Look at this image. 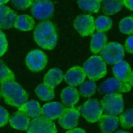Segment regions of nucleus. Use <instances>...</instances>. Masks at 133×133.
I'll use <instances>...</instances> for the list:
<instances>
[{
	"mask_svg": "<svg viewBox=\"0 0 133 133\" xmlns=\"http://www.w3.org/2000/svg\"><path fill=\"white\" fill-rule=\"evenodd\" d=\"M103 111L105 114L117 116L121 114L124 109V101L121 94H108L100 101Z\"/></svg>",
	"mask_w": 133,
	"mask_h": 133,
	"instance_id": "4",
	"label": "nucleus"
},
{
	"mask_svg": "<svg viewBox=\"0 0 133 133\" xmlns=\"http://www.w3.org/2000/svg\"><path fill=\"white\" fill-rule=\"evenodd\" d=\"M80 117V112L78 109L75 107L65 108L61 116L59 118V123L62 128L64 129H72L77 127L78 119Z\"/></svg>",
	"mask_w": 133,
	"mask_h": 133,
	"instance_id": "13",
	"label": "nucleus"
},
{
	"mask_svg": "<svg viewBox=\"0 0 133 133\" xmlns=\"http://www.w3.org/2000/svg\"><path fill=\"white\" fill-rule=\"evenodd\" d=\"M83 70L90 80L96 81L103 78L107 74L106 63L100 56H93L83 65Z\"/></svg>",
	"mask_w": 133,
	"mask_h": 133,
	"instance_id": "3",
	"label": "nucleus"
},
{
	"mask_svg": "<svg viewBox=\"0 0 133 133\" xmlns=\"http://www.w3.org/2000/svg\"><path fill=\"white\" fill-rule=\"evenodd\" d=\"M124 50H126L128 53L133 52V36L130 35L126 40L125 43V48Z\"/></svg>",
	"mask_w": 133,
	"mask_h": 133,
	"instance_id": "35",
	"label": "nucleus"
},
{
	"mask_svg": "<svg viewBox=\"0 0 133 133\" xmlns=\"http://www.w3.org/2000/svg\"><path fill=\"white\" fill-rule=\"evenodd\" d=\"M8 3V0H0V6L4 5L5 3Z\"/></svg>",
	"mask_w": 133,
	"mask_h": 133,
	"instance_id": "38",
	"label": "nucleus"
},
{
	"mask_svg": "<svg viewBox=\"0 0 133 133\" xmlns=\"http://www.w3.org/2000/svg\"><path fill=\"white\" fill-rule=\"evenodd\" d=\"M78 110L80 114H82L90 123L98 122L103 114L100 102L96 99H90L86 101L82 105L78 108Z\"/></svg>",
	"mask_w": 133,
	"mask_h": 133,
	"instance_id": "6",
	"label": "nucleus"
},
{
	"mask_svg": "<svg viewBox=\"0 0 133 133\" xmlns=\"http://www.w3.org/2000/svg\"><path fill=\"white\" fill-rule=\"evenodd\" d=\"M57 128L50 119L40 116L31 121L27 133H57Z\"/></svg>",
	"mask_w": 133,
	"mask_h": 133,
	"instance_id": "8",
	"label": "nucleus"
},
{
	"mask_svg": "<svg viewBox=\"0 0 133 133\" xmlns=\"http://www.w3.org/2000/svg\"><path fill=\"white\" fill-rule=\"evenodd\" d=\"M64 109L65 107L59 102H49L41 107V114L48 119L56 120L59 118Z\"/></svg>",
	"mask_w": 133,
	"mask_h": 133,
	"instance_id": "15",
	"label": "nucleus"
},
{
	"mask_svg": "<svg viewBox=\"0 0 133 133\" xmlns=\"http://www.w3.org/2000/svg\"><path fill=\"white\" fill-rule=\"evenodd\" d=\"M113 22L112 20L108 16H98L95 21V26L98 32H106L109 30L112 27Z\"/></svg>",
	"mask_w": 133,
	"mask_h": 133,
	"instance_id": "27",
	"label": "nucleus"
},
{
	"mask_svg": "<svg viewBox=\"0 0 133 133\" xmlns=\"http://www.w3.org/2000/svg\"><path fill=\"white\" fill-rule=\"evenodd\" d=\"M100 0H79L78 6L82 10L90 13H96L99 11L101 5Z\"/></svg>",
	"mask_w": 133,
	"mask_h": 133,
	"instance_id": "25",
	"label": "nucleus"
},
{
	"mask_svg": "<svg viewBox=\"0 0 133 133\" xmlns=\"http://www.w3.org/2000/svg\"><path fill=\"white\" fill-rule=\"evenodd\" d=\"M113 73L115 78L132 87L133 74L131 68L126 61H121L113 67Z\"/></svg>",
	"mask_w": 133,
	"mask_h": 133,
	"instance_id": "12",
	"label": "nucleus"
},
{
	"mask_svg": "<svg viewBox=\"0 0 133 133\" xmlns=\"http://www.w3.org/2000/svg\"><path fill=\"white\" fill-rule=\"evenodd\" d=\"M61 99L64 105L67 107H73L79 101L80 95L76 88L68 86L62 91Z\"/></svg>",
	"mask_w": 133,
	"mask_h": 133,
	"instance_id": "18",
	"label": "nucleus"
},
{
	"mask_svg": "<svg viewBox=\"0 0 133 133\" xmlns=\"http://www.w3.org/2000/svg\"><path fill=\"white\" fill-rule=\"evenodd\" d=\"M18 111L25 114L29 118H37L41 115V107L39 104L34 100L26 102L18 109Z\"/></svg>",
	"mask_w": 133,
	"mask_h": 133,
	"instance_id": "21",
	"label": "nucleus"
},
{
	"mask_svg": "<svg viewBox=\"0 0 133 133\" xmlns=\"http://www.w3.org/2000/svg\"><path fill=\"white\" fill-rule=\"evenodd\" d=\"M132 87L120 82L115 78H110L105 82H103L98 90L102 94L108 95V94H121L125 93V92H129Z\"/></svg>",
	"mask_w": 133,
	"mask_h": 133,
	"instance_id": "7",
	"label": "nucleus"
},
{
	"mask_svg": "<svg viewBox=\"0 0 133 133\" xmlns=\"http://www.w3.org/2000/svg\"><path fill=\"white\" fill-rule=\"evenodd\" d=\"M0 92L6 104L20 108L28 101V94L15 81H9L1 84Z\"/></svg>",
	"mask_w": 133,
	"mask_h": 133,
	"instance_id": "2",
	"label": "nucleus"
},
{
	"mask_svg": "<svg viewBox=\"0 0 133 133\" xmlns=\"http://www.w3.org/2000/svg\"><path fill=\"white\" fill-rule=\"evenodd\" d=\"M124 47L118 43L111 42L105 44L101 50V58L105 63L115 65L123 61L124 57Z\"/></svg>",
	"mask_w": 133,
	"mask_h": 133,
	"instance_id": "5",
	"label": "nucleus"
},
{
	"mask_svg": "<svg viewBox=\"0 0 133 133\" xmlns=\"http://www.w3.org/2000/svg\"><path fill=\"white\" fill-rule=\"evenodd\" d=\"M0 97H1V92H0Z\"/></svg>",
	"mask_w": 133,
	"mask_h": 133,
	"instance_id": "40",
	"label": "nucleus"
},
{
	"mask_svg": "<svg viewBox=\"0 0 133 133\" xmlns=\"http://www.w3.org/2000/svg\"><path fill=\"white\" fill-rule=\"evenodd\" d=\"M123 1L120 0H105L103 1V12L107 15H113L123 9Z\"/></svg>",
	"mask_w": 133,
	"mask_h": 133,
	"instance_id": "24",
	"label": "nucleus"
},
{
	"mask_svg": "<svg viewBox=\"0 0 133 133\" xmlns=\"http://www.w3.org/2000/svg\"><path fill=\"white\" fill-rule=\"evenodd\" d=\"M123 4L125 5L130 11L133 10V2H132V0H123Z\"/></svg>",
	"mask_w": 133,
	"mask_h": 133,
	"instance_id": "36",
	"label": "nucleus"
},
{
	"mask_svg": "<svg viewBox=\"0 0 133 133\" xmlns=\"http://www.w3.org/2000/svg\"><path fill=\"white\" fill-rule=\"evenodd\" d=\"M8 49V41L4 33L0 30V56H2Z\"/></svg>",
	"mask_w": 133,
	"mask_h": 133,
	"instance_id": "33",
	"label": "nucleus"
},
{
	"mask_svg": "<svg viewBox=\"0 0 133 133\" xmlns=\"http://www.w3.org/2000/svg\"><path fill=\"white\" fill-rule=\"evenodd\" d=\"M63 79V73L61 69L57 68H53L49 69L44 75V84L54 89L56 87L60 84Z\"/></svg>",
	"mask_w": 133,
	"mask_h": 133,
	"instance_id": "20",
	"label": "nucleus"
},
{
	"mask_svg": "<svg viewBox=\"0 0 133 133\" xmlns=\"http://www.w3.org/2000/svg\"><path fill=\"white\" fill-rule=\"evenodd\" d=\"M9 114L6 109L0 106V127H3L8 123Z\"/></svg>",
	"mask_w": 133,
	"mask_h": 133,
	"instance_id": "34",
	"label": "nucleus"
},
{
	"mask_svg": "<svg viewBox=\"0 0 133 133\" xmlns=\"http://www.w3.org/2000/svg\"><path fill=\"white\" fill-rule=\"evenodd\" d=\"M115 133H129V132H126V131H118L115 132Z\"/></svg>",
	"mask_w": 133,
	"mask_h": 133,
	"instance_id": "39",
	"label": "nucleus"
},
{
	"mask_svg": "<svg viewBox=\"0 0 133 133\" xmlns=\"http://www.w3.org/2000/svg\"><path fill=\"white\" fill-rule=\"evenodd\" d=\"M13 26L19 30L29 31L34 29V21L33 17L29 15H20L17 16Z\"/></svg>",
	"mask_w": 133,
	"mask_h": 133,
	"instance_id": "22",
	"label": "nucleus"
},
{
	"mask_svg": "<svg viewBox=\"0 0 133 133\" xmlns=\"http://www.w3.org/2000/svg\"><path fill=\"white\" fill-rule=\"evenodd\" d=\"M54 12V4L48 0H37L33 2L31 13L36 19L43 21L49 18Z\"/></svg>",
	"mask_w": 133,
	"mask_h": 133,
	"instance_id": "9",
	"label": "nucleus"
},
{
	"mask_svg": "<svg viewBox=\"0 0 133 133\" xmlns=\"http://www.w3.org/2000/svg\"><path fill=\"white\" fill-rule=\"evenodd\" d=\"M66 133H86L83 129L82 128H75L72 129L68 130Z\"/></svg>",
	"mask_w": 133,
	"mask_h": 133,
	"instance_id": "37",
	"label": "nucleus"
},
{
	"mask_svg": "<svg viewBox=\"0 0 133 133\" xmlns=\"http://www.w3.org/2000/svg\"><path fill=\"white\" fill-rule=\"evenodd\" d=\"M66 83L72 87H77L82 84L85 81L86 75L83 70L82 67L74 66L71 68L69 70L63 75Z\"/></svg>",
	"mask_w": 133,
	"mask_h": 133,
	"instance_id": "14",
	"label": "nucleus"
},
{
	"mask_svg": "<svg viewBox=\"0 0 133 133\" xmlns=\"http://www.w3.org/2000/svg\"><path fill=\"white\" fill-rule=\"evenodd\" d=\"M9 81H15V75L2 61H0V83Z\"/></svg>",
	"mask_w": 133,
	"mask_h": 133,
	"instance_id": "30",
	"label": "nucleus"
},
{
	"mask_svg": "<svg viewBox=\"0 0 133 133\" xmlns=\"http://www.w3.org/2000/svg\"><path fill=\"white\" fill-rule=\"evenodd\" d=\"M8 122L11 128H13L14 129L25 131L28 129L31 120L25 114L17 110V112H16L13 116L9 118Z\"/></svg>",
	"mask_w": 133,
	"mask_h": 133,
	"instance_id": "19",
	"label": "nucleus"
},
{
	"mask_svg": "<svg viewBox=\"0 0 133 133\" xmlns=\"http://www.w3.org/2000/svg\"><path fill=\"white\" fill-rule=\"evenodd\" d=\"M74 28L82 36H90L95 30V19L90 15H79L74 21Z\"/></svg>",
	"mask_w": 133,
	"mask_h": 133,
	"instance_id": "11",
	"label": "nucleus"
},
{
	"mask_svg": "<svg viewBox=\"0 0 133 133\" xmlns=\"http://www.w3.org/2000/svg\"><path fill=\"white\" fill-rule=\"evenodd\" d=\"M119 30L123 34L131 35L133 32V16L132 15L124 17L123 20H121L119 23Z\"/></svg>",
	"mask_w": 133,
	"mask_h": 133,
	"instance_id": "31",
	"label": "nucleus"
},
{
	"mask_svg": "<svg viewBox=\"0 0 133 133\" xmlns=\"http://www.w3.org/2000/svg\"><path fill=\"white\" fill-rule=\"evenodd\" d=\"M34 38L42 48L54 49L57 43V34L54 25L49 21L39 23L34 29Z\"/></svg>",
	"mask_w": 133,
	"mask_h": 133,
	"instance_id": "1",
	"label": "nucleus"
},
{
	"mask_svg": "<svg viewBox=\"0 0 133 133\" xmlns=\"http://www.w3.org/2000/svg\"><path fill=\"white\" fill-rule=\"evenodd\" d=\"M98 123L102 133H113L119 125V118L117 116L102 114Z\"/></svg>",
	"mask_w": 133,
	"mask_h": 133,
	"instance_id": "16",
	"label": "nucleus"
},
{
	"mask_svg": "<svg viewBox=\"0 0 133 133\" xmlns=\"http://www.w3.org/2000/svg\"><path fill=\"white\" fill-rule=\"evenodd\" d=\"M17 17L16 13L10 8L0 6V29H10L13 27Z\"/></svg>",
	"mask_w": 133,
	"mask_h": 133,
	"instance_id": "17",
	"label": "nucleus"
},
{
	"mask_svg": "<svg viewBox=\"0 0 133 133\" xmlns=\"http://www.w3.org/2000/svg\"><path fill=\"white\" fill-rule=\"evenodd\" d=\"M97 86L95 81L88 80L80 84V94L84 97H90L95 94L96 91Z\"/></svg>",
	"mask_w": 133,
	"mask_h": 133,
	"instance_id": "28",
	"label": "nucleus"
},
{
	"mask_svg": "<svg viewBox=\"0 0 133 133\" xmlns=\"http://www.w3.org/2000/svg\"><path fill=\"white\" fill-rule=\"evenodd\" d=\"M26 64L33 72H39L46 66L47 57L40 50H33L26 57Z\"/></svg>",
	"mask_w": 133,
	"mask_h": 133,
	"instance_id": "10",
	"label": "nucleus"
},
{
	"mask_svg": "<svg viewBox=\"0 0 133 133\" xmlns=\"http://www.w3.org/2000/svg\"><path fill=\"white\" fill-rule=\"evenodd\" d=\"M119 123L123 129H130L133 126V109H129L122 113L119 118Z\"/></svg>",
	"mask_w": 133,
	"mask_h": 133,
	"instance_id": "29",
	"label": "nucleus"
},
{
	"mask_svg": "<svg viewBox=\"0 0 133 133\" xmlns=\"http://www.w3.org/2000/svg\"><path fill=\"white\" fill-rule=\"evenodd\" d=\"M36 93L40 100L49 101L54 99V90L44 83L39 84L36 88Z\"/></svg>",
	"mask_w": 133,
	"mask_h": 133,
	"instance_id": "26",
	"label": "nucleus"
},
{
	"mask_svg": "<svg viewBox=\"0 0 133 133\" xmlns=\"http://www.w3.org/2000/svg\"><path fill=\"white\" fill-rule=\"evenodd\" d=\"M11 3L17 9L25 10L32 6L33 1L31 0H13L11 1Z\"/></svg>",
	"mask_w": 133,
	"mask_h": 133,
	"instance_id": "32",
	"label": "nucleus"
},
{
	"mask_svg": "<svg viewBox=\"0 0 133 133\" xmlns=\"http://www.w3.org/2000/svg\"><path fill=\"white\" fill-rule=\"evenodd\" d=\"M106 35L103 33L96 32L93 34L90 43V50L94 54L99 53L106 44Z\"/></svg>",
	"mask_w": 133,
	"mask_h": 133,
	"instance_id": "23",
	"label": "nucleus"
}]
</instances>
